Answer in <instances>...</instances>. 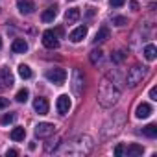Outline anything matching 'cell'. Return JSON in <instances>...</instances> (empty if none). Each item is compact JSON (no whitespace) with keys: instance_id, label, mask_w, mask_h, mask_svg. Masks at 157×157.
<instances>
[{"instance_id":"obj_1","label":"cell","mask_w":157,"mask_h":157,"mask_svg":"<svg viewBox=\"0 0 157 157\" xmlns=\"http://www.w3.org/2000/svg\"><path fill=\"white\" fill-rule=\"evenodd\" d=\"M93 150V139L89 135H80L68 142L63 144V148L59 150L61 155H74V157H83Z\"/></svg>"},{"instance_id":"obj_2","label":"cell","mask_w":157,"mask_h":157,"mask_svg":"<svg viewBox=\"0 0 157 157\" xmlns=\"http://www.w3.org/2000/svg\"><path fill=\"white\" fill-rule=\"evenodd\" d=\"M118 98H120V89L117 87V83L104 80V83L100 85V91H98V104L102 107H111L118 102Z\"/></svg>"},{"instance_id":"obj_3","label":"cell","mask_w":157,"mask_h":157,"mask_svg":"<svg viewBox=\"0 0 157 157\" xmlns=\"http://www.w3.org/2000/svg\"><path fill=\"white\" fill-rule=\"evenodd\" d=\"M146 76V67H140V65H133L129 70H128V76H126V83L129 87H135L142 82V78Z\"/></svg>"},{"instance_id":"obj_4","label":"cell","mask_w":157,"mask_h":157,"mask_svg":"<svg viewBox=\"0 0 157 157\" xmlns=\"http://www.w3.org/2000/svg\"><path fill=\"white\" fill-rule=\"evenodd\" d=\"M72 93L76 96H82L83 94V87H85V76L80 68H74L72 70Z\"/></svg>"},{"instance_id":"obj_5","label":"cell","mask_w":157,"mask_h":157,"mask_svg":"<svg viewBox=\"0 0 157 157\" xmlns=\"http://www.w3.org/2000/svg\"><path fill=\"white\" fill-rule=\"evenodd\" d=\"M44 76H46V80L52 82L54 85H63L65 80H67V70L65 68H50V70H46Z\"/></svg>"},{"instance_id":"obj_6","label":"cell","mask_w":157,"mask_h":157,"mask_svg":"<svg viewBox=\"0 0 157 157\" xmlns=\"http://www.w3.org/2000/svg\"><path fill=\"white\" fill-rule=\"evenodd\" d=\"M54 133H56V126L50 124V122H41V124L35 126V135H37L39 139H48V137H52Z\"/></svg>"},{"instance_id":"obj_7","label":"cell","mask_w":157,"mask_h":157,"mask_svg":"<svg viewBox=\"0 0 157 157\" xmlns=\"http://www.w3.org/2000/svg\"><path fill=\"white\" fill-rule=\"evenodd\" d=\"M13 83L15 80H13V74L10 72V68H0V91L13 87Z\"/></svg>"},{"instance_id":"obj_8","label":"cell","mask_w":157,"mask_h":157,"mask_svg":"<svg viewBox=\"0 0 157 157\" xmlns=\"http://www.w3.org/2000/svg\"><path fill=\"white\" fill-rule=\"evenodd\" d=\"M43 44L48 48V50H56L59 48V41H57V35L52 32V30H46L43 33Z\"/></svg>"},{"instance_id":"obj_9","label":"cell","mask_w":157,"mask_h":157,"mask_svg":"<svg viewBox=\"0 0 157 157\" xmlns=\"http://www.w3.org/2000/svg\"><path fill=\"white\" fill-rule=\"evenodd\" d=\"M70 98L67 96V94H61L59 98H57V102H56V109H57V113L59 115H67L68 111H70Z\"/></svg>"},{"instance_id":"obj_10","label":"cell","mask_w":157,"mask_h":157,"mask_svg":"<svg viewBox=\"0 0 157 157\" xmlns=\"http://www.w3.org/2000/svg\"><path fill=\"white\" fill-rule=\"evenodd\" d=\"M17 8L22 15H30L35 11V2L33 0H17Z\"/></svg>"},{"instance_id":"obj_11","label":"cell","mask_w":157,"mask_h":157,"mask_svg":"<svg viewBox=\"0 0 157 157\" xmlns=\"http://www.w3.org/2000/svg\"><path fill=\"white\" fill-rule=\"evenodd\" d=\"M151 113H153V109H151V105L146 104V102H140V104L137 105V109H135V117H137V118H148Z\"/></svg>"},{"instance_id":"obj_12","label":"cell","mask_w":157,"mask_h":157,"mask_svg":"<svg viewBox=\"0 0 157 157\" xmlns=\"http://www.w3.org/2000/svg\"><path fill=\"white\" fill-rule=\"evenodd\" d=\"M85 35H87V26H78L76 30L70 32L68 39H70L72 43H80L82 39H85Z\"/></svg>"},{"instance_id":"obj_13","label":"cell","mask_w":157,"mask_h":157,"mask_svg":"<svg viewBox=\"0 0 157 157\" xmlns=\"http://www.w3.org/2000/svg\"><path fill=\"white\" fill-rule=\"evenodd\" d=\"M48 100L46 98H43V96H39V98H35L33 100V109L39 113V115H46L48 113Z\"/></svg>"},{"instance_id":"obj_14","label":"cell","mask_w":157,"mask_h":157,"mask_svg":"<svg viewBox=\"0 0 157 157\" xmlns=\"http://www.w3.org/2000/svg\"><path fill=\"white\" fill-rule=\"evenodd\" d=\"M56 17H57V6H50V8H46L41 13V21L43 22H52Z\"/></svg>"},{"instance_id":"obj_15","label":"cell","mask_w":157,"mask_h":157,"mask_svg":"<svg viewBox=\"0 0 157 157\" xmlns=\"http://www.w3.org/2000/svg\"><path fill=\"white\" fill-rule=\"evenodd\" d=\"M11 50H13L15 54H24V52L28 50V43H26L24 39H15L13 44H11Z\"/></svg>"},{"instance_id":"obj_16","label":"cell","mask_w":157,"mask_h":157,"mask_svg":"<svg viewBox=\"0 0 157 157\" xmlns=\"http://www.w3.org/2000/svg\"><path fill=\"white\" fill-rule=\"evenodd\" d=\"M142 151H144V148H142L140 144H129L128 148H124V153H126V155H129V157L142 155Z\"/></svg>"},{"instance_id":"obj_17","label":"cell","mask_w":157,"mask_h":157,"mask_svg":"<svg viewBox=\"0 0 157 157\" xmlns=\"http://www.w3.org/2000/svg\"><path fill=\"white\" fill-rule=\"evenodd\" d=\"M78 19H80V10H78V8H70V10H67V13H65V21H67V24H72V22H76Z\"/></svg>"},{"instance_id":"obj_18","label":"cell","mask_w":157,"mask_h":157,"mask_svg":"<svg viewBox=\"0 0 157 157\" xmlns=\"http://www.w3.org/2000/svg\"><path fill=\"white\" fill-rule=\"evenodd\" d=\"M107 39H109V28H107V26H102L93 41H94V44H98V43H104V41H107Z\"/></svg>"},{"instance_id":"obj_19","label":"cell","mask_w":157,"mask_h":157,"mask_svg":"<svg viewBox=\"0 0 157 157\" xmlns=\"http://www.w3.org/2000/svg\"><path fill=\"white\" fill-rule=\"evenodd\" d=\"M10 137H11V140H15V142L24 140V137H26V129H24V128H13Z\"/></svg>"},{"instance_id":"obj_20","label":"cell","mask_w":157,"mask_h":157,"mask_svg":"<svg viewBox=\"0 0 157 157\" xmlns=\"http://www.w3.org/2000/svg\"><path fill=\"white\" fill-rule=\"evenodd\" d=\"M144 57H146L148 61H153V59L157 57V48H155L153 44H146V48H144Z\"/></svg>"},{"instance_id":"obj_21","label":"cell","mask_w":157,"mask_h":157,"mask_svg":"<svg viewBox=\"0 0 157 157\" xmlns=\"http://www.w3.org/2000/svg\"><path fill=\"white\" fill-rule=\"evenodd\" d=\"M142 135H146V137H150V139H155V137H157V126H155V124L144 126V128H142Z\"/></svg>"},{"instance_id":"obj_22","label":"cell","mask_w":157,"mask_h":157,"mask_svg":"<svg viewBox=\"0 0 157 157\" xmlns=\"http://www.w3.org/2000/svg\"><path fill=\"white\" fill-rule=\"evenodd\" d=\"M89 57H91V63H93V65H98V63L104 59V52H102V50H93Z\"/></svg>"},{"instance_id":"obj_23","label":"cell","mask_w":157,"mask_h":157,"mask_svg":"<svg viewBox=\"0 0 157 157\" xmlns=\"http://www.w3.org/2000/svg\"><path fill=\"white\" fill-rule=\"evenodd\" d=\"M19 76L28 80V78H32V68L28 65H19Z\"/></svg>"},{"instance_id":"obj_24","label":"cell","mask_w":157,"mask_h":157,"mask_svg":"<svg viewBox=\"0 0 157 157\" xmlns=\"http://www.w3.org/2000/svg\"><path fill=\"white\" fill-rule=\"evenodd\" d=\"M28 96H30V93H28V89H21V91L17 93V96H15V100L22 104V102H26V100H28Z\"/></svg>"},{"instance_id":"obj_25","label":"cell","mask_w":157,"mask_h":157,"mask_svg":"<svg viewBox=\"0 0 157 157\" xmlns=\"http://www.w3.org/2000/svg\"><path fill=\"white\" fill-rule=\"evenodd\" d=\"M124 57H126V54H124L122 50H118V52L111 54V59H113L115 63H120V61H124Z\"/></svg>"},{"instance_id":"obj_26","label":"cell","mask_w":157,"mask_h":157,"mask_svg":"<svg viewBox=\"0 0 157 157\" xmlns=\"http://www.w3.org/2000/svg\"><path fill=\"white\" fill-rule=\"evenodd\" d=\"M13 120H15V115H11V113H8V115H4L2 118H0V124H4V126H6V124H11Z\"/></svg>"},{"instance_id":"obj_27","label":"cell","mask_w":157,"mask_h":157,"mask_svg":"<svg viewBox=\"0 0 157 157\" xmlns=\"http://www.w3.org/2000/svg\"><path fill=\"white\" fill-rule=\"evenodd\" d=\"M113 24L124 26V24H128V19H126V17H113Z\"/></svg>"},{"instance_id":"obj_28","label":"cell","mask_w":157,"mask_h":157,"mask_svg":"<svg viewBox=\"0 0 157 157\" xmlns=\"http://www.w3.org/2000/svg\"><path fill=\"white\" fill-rule=\"evenodd\" d=\"M109 4H111V6H115V8H120V6H124V4H126V0H109Z\"/></svg>"},{"instance_id":"obj_29","label":"cell","mask_w":157,"mask_h":157,"mask_svg":"<svg viewBox=\"0 0 157 157\" xmlns=\"http://www.w3.org/2000/svg\"><path fill=\"white\" fill-rule=\"evenodd\" d=\"M10 105V100L8 98H0V109H6Z\"/></svg>"},{"instance_id":"obj_30","label":"cell","mask_w":157,"mask_h":157,"mask_svg":"<svg viewBox=\"0 0 157 157\" xmlns=\"http://www.w3.org/2000/svg\"><path fill=\"white\" fill-rule=\"evenodd\" d=\"M150 98L151 100H157V87H151L150 89Z\"/></svg>"},{"instance_id":"obj_31","label":"cell","mask_w":157,"mask_h":157,"mask_svg":"<svg viewBox=\"0 0 157 157\" xmlns=\"http://www.w3.org/2000/svg\"><path fill=\"white\" fill-rule=\"evenodd\" d=\"M122 153H124V146H122V144L115 146V155H122Z\"/></svg>"},{"instance_id":"obj_32","label":"cell","mask_w":157,"mask_h":157,"mask_svg":"<svg viewBox=\"0 0 157 157\" xmlns=\"http://www.w3.org/2000/svg\"><path fill=\"white\" fill-rule=\"evenodd\" d=\"M10 155H11V157H13V155H19V151H17V150H8V157H10Z\"/></svg>"},{"instance_id":"obj_33","label":"cell","mask_w":157,"mask_h":157,"mask_svg":"<svg viewBox=\"0 0 157 157\" xmlns=\"http://www.w3.org/2000/svg\"><path fill=\"white\" fill-rule=\"evenodd\" d=\"M131 8H133V10L137 11V10H139V4H137V2H131Z\"/></svg>"},{"instance_id":"obj_34","label":"cell","mask_w":157,"mask_h":157,"mask_svg":"<svg viewBox=\"0 0 157 157\" xmlns=\"http://www.w3.org/2000/svg\"><path fill=\"white\" fill-rule=\"evenodd\" d=\"M0 50H2V37H0Z\"/></svg>"}]
</instances>
